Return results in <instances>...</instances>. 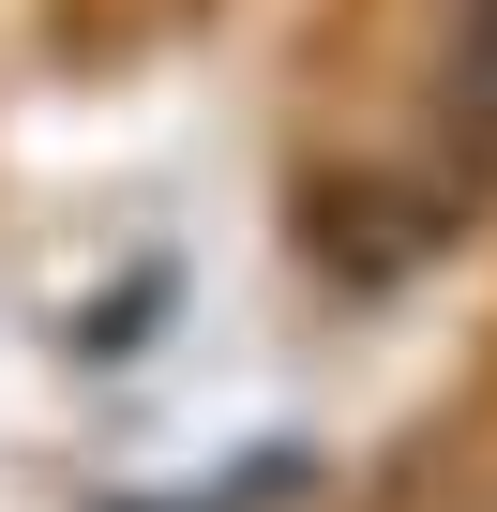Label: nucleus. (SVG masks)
I'll return each mask as SVG.
<instances>
[{
	"label": "nucleus",
	"instance_id": "obj_1",
	"mask_svg": "<svg viewBox=\"0 0 497 512\" xmlns=\"http://www.w3.org/2000/svg\"><path fill=\"white\" fill-rule=\"evenodd\" d=\"M452 106H467V136L497 151V0H482V31H467V76H452Z\"/></svg>",
	"mask_w": 497,
	"mask_h": 512
}]
</instances>
